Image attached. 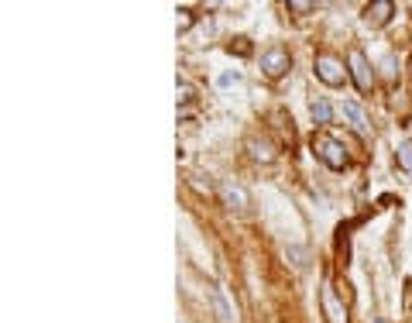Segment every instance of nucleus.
<instances>
[{
    "label": "nucleus",
    "mask_w": 412,
    "mask_h": 323,
    "mask_svg": "<svg viewBox=\"0 0 412 323\" xmlns=\"http://www.w3.org/2000/svg\"><path fill=\"white\" fill-rule=\"evenodd\" d=\"M309 113H312V120H316V124H330V113H333V110H330V104H326L323 97H312Z\"/></svg>",
    "instance_id": "9b49d317"
},
{
    "label": "nucleus",
    "mask_w": 412,
    "mask_h": 323,
    "mask_svg": "<svg viewBox=\"0 0 412 323\" xmlns=\"http://www.w3.org/2000/svg\"><path fill=\"white\" fill-rule=\"evenodd\" d=\"M289 10H292V14H309V10H312V3H306V0H292V3H289Z\"/></svg>",
    "instance_id": "dca6fc26"
},
{
    "label": "nucleus",
    "mask_w": 412,
    "mask_h": 323,
    "mask_svg": "<svg viewBox=\"0 0 412 323\" xmlns=\"http://www.w3.org/2000/svg\"><path fill=\"white\" fill-rule=\"evenodd\" d=\"M312 148H316V155H319L330 169H344V165H347V151H344L340 141H333V138H316Z\"/></svg>",
    "instance_id": "20e7f679"
},
{
    "label": "nucleus",
    "mask_w": 412,
    "mask_h": 323,
    "mask_svg": "<svg viewBox=\"0 0 412 323\" xmlns=\"http://www.w3.org/2000/svg\"><path fill=\"white\" fill-rule=\"evenodd\" d=\"M234 83H241L237 73H223V76H220V86H234Z\"/></svg>",
    "instance_id": "a211bd4d"
},
{
    "label": "nucleus",
    "mask_w": 412,
    "mask_h": 323,
    "mask_svg": "<svg viewBox=\"0 0 412 323\" xmlns=\"http://www.w3.org/2000/svg\"><path fill=\"white\" fill-rule=\"evenodd\" d=\"M378 323H382V320H378Z\"/></svg>",
    "instance_id": "aec40b11"
},
{
    "label": "nucleus",
    "mask_w": 412,
    "mask_h": 323,
    "mask_svg": "<svg viewBox=\"0 0 412 323\" xmlns=\"http://www.w3.org/2000/svg\"><path fill=\"white\" fill-rule=\"evenodd\" d=\"M289 66H292V59H289V52L285 48H268L265 55H261V69H265V76L268 80H282L285 73H289Z\"/></svg>",
    "instance_id": "f03ea898"
},
{
    "label": "nucleus",
    "mask_w": 412,
    "mask_h": 323,
    "mask_svg": "<svg viewBox=\"0 0 412 323\" xmlns=\"http://www.w3.org/2000/svg\"><path fill=\"white\" fill-rule=\"evenodd\" d=\"M409 66H412V62H409Z\"/></svg>",
    "instance_id": "412c9836"
},
{
    "label": "nucleus",
    "mask_w": 412,
    "mask_h": 323,
    "mask_svg": "<svg viewBox=\"0 0 412 323\" xmlns=\"http://www.w3.org/2000/svg\"><path fill=\"white\" fill-rule=\"evenodd\" d=\"M392 10H395V3H392V0H375V3H368V7H364V21H368V24H375V28H382V24H388V21H392Z\"/></svg>",
    "instance_id": "423d86ee"
},
{
    "label": "nucleus",
    "mask_w": 412,
    "mask_h": 323,
    "mask_svg": "<svg viewBox=\"0 0 412 323\" xmlns=\"http://www.w3.org/2000/svg\"><path fill=\"white\" fill-rule=\"evenodd\" d=\"M193 100V90L189 86H179V104H189Z\"/></svg>",
    "instance_id": "6ab92c4d"
},
{
    "label": "nucleus",
    "mask_w": 412,
    "mask_h": 323,
    "mask_svg": "<svg viewBox=\"0 0 412 323\" xmlns=\"http://www.w3.org/2000/svg\"><path fill=\"white\" fill-rule=\"evenodd\" d=\"M220 196H223V203H227L230 210H244V207H247V193H244L241 186H234V183L220 186Z\"/></svg>",
    "instance_id": "9d476101"
},
{
    "label": "nucleus",
    "mask_w": 412,
    "mask_h": 323,
    "mask_svg": "<svg viewBox=\"0 0 412 323\" xmlns=\"http://www.w3.org/2000/svg\"><path fill=\"white\" fill-rule=\"evenodd\" d=\"M209 303H213L216 320H220V323H234V306L227 303V293H223L220 286H213V289H209Z\"/></svg>",
    "instance_id": "0eeeda50"
},
{
    "label": "nucleus",
    "mask_w": 412,
    "mask_h": 323,
    "mask_svg": "<svg viewBox=\"0 0 412 323\" xmlns=\"http://www.w3.org/2000/svg\"><path fill=\"white\" fill-rule=\"evenodd\" d=\"M230 52H237V55H251V45H247V38H234V41H230Z\"/></svg>",
    "instance_id": "2eb2a0df"
},
{
    "label": "nucleus",
    "mask_w": 412,
    "mask_h": 323,
    "mask_svg": "<svg viewBox=\"0 0 412 323\" xmlns=\"http://www.w3.org/2000/svg\"><path fill=\"white\" fill-rule=\"evenodd\" d=\"M347 69H350V76H354V86H357L361 93H368L375 80H371V66H368V59H364L361 48H350V52H347Z\"/></svg>",
    "instance_id": "f257e3e1"
},
{
    "label": "nucleus",
    "mask_w": 412,
    "mask_h": 323,
    "mask_svg": "<svg viewBox=\"0 0 412 323\" xmlns=\"http://www.w3.org/2000/svg\"><path fill=\"white\" fill-rule=\"evenodd\" d=\"M189 186H193L196 193H206V196L213 193V183H203V176H189Z\"/></svg>",
    "instance_id": "ddd939ff"
},
{
    "label": "nucleus",
    "mask_w": 412,
    "mask_h": 323,
    "mask_svg": "<svg viewBox=\"0 0 412 323\" xmlns=\"http://www.w3.org/2000/svg\"><path fill=\"white\" fill-rule=\"evenodd\" d=\"M340 113H344V117L350 120V127H354L357 134H368V131H371V124H368L364 110L357 107V104H350V100H347V104H340Z\"/></svg>",
    "instance_id": "1a4fd4ad"
},
{
    "label": "nucleus",
    "mask_w": 412,
    "mask_h": 323,
    "mask_svg": "<svg viewBox=\"0 0 412 323\" xmlns=\"http://www.w3.org/2000/svg\"><path fill=\"white\" fill-rule=\"evenodd\" d=\"M395 162H399V169L412 172V141H402V145H399V151H395Z\"/></svg>",
    "instance_id": "f8f14e48"
},
{
    "label": "nucleus",
    "mask_w": 412,
    "mask_h": 323,
    "mask_svg": "<svg viewBox=\"0 0 412 323\" xmlns=\"http://www.w3.org/2000/svg\"><path fill=\"white\" fill-rule=\"evenodd\" d=\"M316 76L326 83V86H344V80H347V69L333 59V55H316Z\"/></svg>",
    "instance_id": "7ed1b4c3"
},
{
    "label": "nucleus",
    "mask_w": 412,
    "mask_h": 323,
    "mask_svg": "<svg viewBox=\"0 0 412 323\" xmlns=\"http://www.w3.org/2000/svg\"><path fill=\"white\" fill-rule=\"evenodd\" d=\"M193 24V10H179V31H186Z\"/></svg>",
    "instance_id": "f3484780"
},
{
    "label": "nucleus",
    "mask_w": 412,
    "mask_h": 323,
    "mask_svg": "<svg viewBox=\"0 0 412 323\" xmlns=\"http://www.w3.org/2000/svg\"><path fill=\"white\" fill-rule=\"evenodd\" d=\"M319 303H323L326 323H347V306L340 303V296L333 293V286H330V282L323 286V293H319Z\"/></svg>",
    "instance_id": "39448f33"
},
{
    "label": "nucleus",
    "mask_w": 412,
    "mask_h": 323,
    "mask_svg": "<svg viewBox=\"0 0 412 323\" xmlns=\"http://www.w3.org/2000/svg\"><path fill=\"white\" fill-rule=\"evenodd\" d=\"M247 151H251L254 162H265V165L275 162V145H272L268 138H251V141H247Z\"/></svg>",
    "instance_id": "6e6552de"
},
{
    "label": "nucleus",
    "mask_w": 412,
    "mask_h": 323,
    "mask_svg": "<svg viewBox=\"0 0 412 323\" xmlns=\"http://www.w3.org/2000/svg\"><path fill=\"white\" fill-rule=\"evenodd\" d=\"M285 258H292V265H296V268H306V255H303V248H289V251H285Z\"/></svg>",
    "instance_id": "4468645a"
}]
</instances>
